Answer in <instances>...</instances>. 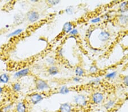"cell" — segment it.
<instances>
[{
    "instance_id": "cell-1",
    "label": "cell",
    "mask_w": 128,
    "mask_h": 112,
    "mask_svg": "<svg viewBox=\"0 0 128 112\" xmlns=\"http://www.w3.org/2000/svg\"><path fill=\"white\" fill-rule=\"evenodd\" d=\"M36 87L38 90L44 91L49 88V86L46 81L42 79H38L36 81Z\"/></svg>"
},
{
    "instance_id": "cell-2",
    "label": "cell",
    "mask_w": 128,
    "mask_h": 112,
    "mask_svg": "<svg viewBox=\"0 0 128 112\" xmlns=\"http://www.w3.org/2000/svg\"><path fill=\"white\" fill-rule=\"evenodd\" d=\"M27 17L28 20L31 22H34L36 21L40 18V14L36 11H30L27 14Z\"/></svg>"
},
{
    "instance_id": "cell-3",
    "label": "cell",
    "mask_w": 128,
    "mask_h": 112,
    "mask_svg": "<svg viewBox=\"0 0 128 112\" xmlns=\"http://www.w3.org/2000/svg\"><path fill=\"white\" fill-rule=\"evenodd\" d=\"M75 101L76 104L80 107H83L86 105V97L83 95H77L75 97Z\"/></svg>"
},
{
    "instance_id": "cell-4",
    "label": "cell",
    "mask_w": 128,
    "mask_h": 112,
    "mask_svg": "<svg viewBox=\"0 0 128 112\" xmlns=\"http://www.w3.org/2000/svg\"><path fill=\"white\" fill-rule=\"evenodd\" d=\"M43 96L42 95L39 93H34L30 96V101L32 104L36 105L40 103L43 100Z\"/></svg>"
},
{
    "instance_id": "cell-5",
    "label": "cell",
    "mask_w": 128,
    "mask_h": 112,
    "mask_svg": "<svg viewBox=\"0 0 128 112\" xmlns=\"http://www.w3.org/2000/svg\"><path fill=\"white\" fill-rule=\"evenodd\" d=\"M92 101L94 104H100L102 101L103 99H104V96L102 93H99V92H96L94 93V95H92Z\"/></svg>"
},
{
    "instance_id": "cell-6",
    "label": "cell",
    "mask_w": 128,
    "mask_h": 112,
    "mask_svg": "<svg viewBox=\"0 0 128 112\" xmlns=\"http://www.w3.org/2000/svg\"><path fill=\"white\" fill-rule=\"evenodd\" d=\"M72 107L69 104L64 103L60 105L59 108V112H71Z\"/></svg>"
},
{
    "instance_id": "cell-7",
    "label": "cell",
    "mask_w": 128,
    "mask_h": 112,
    "mask_svg": "<svg viewBox=\"0 0 128 112\" xmlns=\"http://www.w3.org/2000/svg\"><path fill=\"white\" fill-rule=\"evenodd\" d=\"M29 73V69H24L23 70H21L18 72L14 74V77L16 78H20V77L24 76L25 75H28Z\"/></svg>"
},
{
    "instance_id": "cell-8",
    "label": "cell",
    "mask_w": 128,
    "mask_h": 112,
    "mask_svg": "<svg viewBox=\"0 0 128 112\" xmlns=\"http://www.w3.org/2000/svg\"><path fill=\"white\" fill-rule=\"evenodd\" d=\"M109 37H110V34L106 31H102L98 35L99 40L102 41H105L108 40Z\"/></svg>"
},
{
    "instance_id": "cell-9",
    "label": "cell",
    "mask_w": 128,
    "mask_h": 112,
    "mask_svg": "<svg viewBox=\"0 0 128 112\" xmlns=\"http://www.w3.org/2000/svg\"><path fill=\"white\" fill-rule=\"evenodd\" d=\"M16 112H26V107L25 104L23 102H20L16 105Z\"/></svg>"
},
{
    "instance_id": "cell-10",
    "label": "cell",
    "mask_w": 128,
    "mask_h": 112,
    "mask_svg": "<svg viewBox=\"0 0 128 112\" xmlns=\"http://www.w3.org/2000/svg\"><path fill=\"white\" fill-rule=\"evenodd\" d=\"M72 24L71 22H66V23L64 24L63 31L65 33H68L72 30Z\"/></svg>"
},
{
    "instance_id": "cell-11",
    "label": "cell",
    "mask_w": 128,
    "mask_h": 112,
    "mask_svg": "<svg viewBox=\"0 0 128 112\" xmlns=\"http://www.w3.org/2000/svg\"><path fill=\"white\" fill-rule=\"evenodd\" d=\"M48 72L49 74L51 75H56L59 72L58 69L55 66H51L48 69Z\"/></svg>"
},
{
    "instance_id": "cell-12",
    "label": "cell",
    "mask_w": 128,
    "mask_h": 112,
    "mask_svg": "<svg viewBox=\"0 0 128 112\" xmlns=\"http://www.w3.org/2000/svg\"><path fill=\"white\" fill-rule=\"evenodd\" d=\"M128 10V2H124L122 3L120 6V11L122 13L125 12Z\"/></svg>"
},
{
    "instance_id": "cell-13",
    "label": "cell",
    "mask_w": 128,
    "mask_h": 112,
    "mask_svg": "<svg viewBox=\"0 0 128 112\" xmlns=\"http://www.w3.org/2000/svg\"><path fill=\"white\" fill-rule=\"evenodd\" d=\"M9 80V77L6 74H2L0 75V82L7 83Z\"/></svg>"
},
{
    "instance_id": "cell-14",
    "label": "cell",
    "mask_w": 128,
    "mask_h": 112,
    "mask_svg": "<svg viewBox=\"0 0 128 112\" xmlns=\"http://www.w3.org/2000/svg\"><path fill=\"white\" fill-rule=\"evenodd\" d=\"M22 29H20V28H19V29H17L15 31H14L13 32H11V33L9 34L8 35V37H13V36H15L16 35H20L21 32H22Z\"/></svg>"
},
{
    "instance_id": "cell-15",
    "label": "cell",
    "mask_w": 128,
    "mask_h": 112,
    "mask_svg": "<svg viewBox=\"0 0 128 112\" xmlns=\"http://www.w3.org/2000/svg\"><path fill=\"white\" fill-rule=\"evenodd\" d=\"M120 22L122 24H126L128 23V17L125 15H121L119 18Z\"/></svg>"
},
{
    "instance_id": "cell-16",
    "label": "cell",
    "mask_w": 128,
    "mask_h": 112,
    "mask_svg": "<svg viewBox=\"0 0 128 112\" xmlns=\"http://www.w3.org/2000/svg\"><path fill=\"white\" fill-rule=\"evenodd\" d=\"M75 74L78 76H82L84 74V71L80 67H78L75 70Z\"/></svg>"
},
{
    "instance_id": "cell-17",
    "label": "cell",
    "mask_w": 128,
    "mask_h": 112,
    "mask_svg": "<svg viewBox=\"0 0 128 112\" xmlns=\"http://www.w3.org/2000/svg\"><path fill=\"white\" fill-rule=\"evenodd\" d=\"M69 92H70L69 89L68 88V87L67 86L62 87L59 91L60 93H61V94H63V95L67 94V93H68Z\"/></svg>"
},
{
    "instance_id": "cell-18",
    "label": "cell",
    "mask_w": 128,
    "mask_h": 112,
    "mask_svg": "<svg viewBox=\"0 0 128 112\" xmlns=\"http://www.w3.org/2000/svg\"><path fill=\"white\" fill-rule=\"evenodd\" d=\"M114 104V101L110 100V101H109L108 103H107L106 104L104 105V107L105 108V109L108 110L110 108H111L113 107Z\"/></svg>"
},
{
    "instance_id": "cell-19",
    "label": "cell",
    "mask_w": 128,
    "mask_h": 112,
    "mask_svg": "<svg viewBox=\"0 0 128 112\" xmlns=\"http://www.w3.org/2000/svg\"><path fill=\"white\" fill-rule=\"evenodd\" d=\"M13 89L16 92L20 91V89H21V86H20L19 83H15L13 85Z\"/></svg>"
},
{
    "instance_id": "cell-20",
    "label": "cell",
    "mask_w": 128,
    "mask_h": 112,
    "mask_svg": "<svg viewBox=\"0 0 128 112\" xmlns=\"http://www.w3.org/2000/svg\"><path fill=\"white\" fill-rule=\"evenodd\" d=\"M116 73L113 72V73H109V74H107L106 75V78H108V79H112V78H114V77L116 76Z\"/></svg>"
},
{
    "instance_id": "cell-21",
    "label": "cell",
    "mask_w": 128,
    "mask_h": 112,
    "mask_svg": "<svg viewBox=\"0 0 128 112\" xmlns=\"http://www.w3.org/2000/svg\"><path fill=\"white\" fill-rule=\"evenodd\" d=\"M66 12H67V14H72V13H73V11H74V8L72 6H70L66 9Z\"/></svg>"
},
{
    "instance_id": "cell-22",
    "label": "cell",
    "mask_w": 128,
    "mask_h": 112,
    "mask_svg": "<svg viewBox=\"0 0 128 112\" xmlns=\"http://www.w3.org/2000/svg\"><path fill=\"white\" fill-rule=\"evenodd\" d=\"M60 2L59 1H48V3L52 5H56Z\"/></svg>"
},
{
    "instance_id": "cell-23",
    "label": "cell",
    "mask_w": 128,
    "mask_h": 112,
    "mask_svg": "<svg viewBox=\"0 0 128 112\" xmlns=\"http://www.w3.org/2000/svg\"><path fill=\"white\" fill-rule=\"evenodd\" d=\"M70 34L72 35H77L78 34V31L76 29H74L70 31Z\"/></svg>"
},
{
    "instance_id": "cell-24",
    "label": "cell",
    "mask_w": 128,
    "mask_h": 112,
    "mask_svg": "<svg viewBox=\"0 0 128 112\" xmlns=\"http://www.w3.org/2000/svg\"><path fill=\"white\" fill-rule=\"evenodd\" d=\"M100 18H94V19H93L91 20V22L92 23H98L100 21Z\"/></svg>"
},
{
    "instance_id": "cell-25",
    "label": "cell",
    "mask_w": 128,
    "mask_h": 112,
    "mask_svg": "<svg viewBox=\"0 0 128 112\" xmlns=\"http://www.w3.org/2000/svg\"><path fill=\"white\" fill-rule=\"evenodd\" d=\"M124 83H125V85H126L128 86V76H125L124 78Z\"/></svg>"
},
{
    "instance_id": "cell-26",
    "label": "cell",
    "mask_w": 128,
    "mask_h": 112,
    "mask_svg": "<svg viewBox=\"0 0 128 112\" xmlns=\"http://www.w3.org/2000/svg\"><path fill=\"white\" fill-rule=\"evenodd\" d=\"M97 70H98V69H97L96 67L95 66H92L90 68V71H91L92 73L95 72V71H97Z\"/></svg>"
},
{
    "instance_id": "cell-27",
    "label": "cell",
    "mask_w": 128,
    "mask_h": 112,
    "mask_svg": "<svg viewBox=\"0 0 128 112\" xmlns=\"http://www.w3.org/2000/svg\"><path fill=\"white\" fill-rule=\"evenodd\" d=\"M11 107H12V106L10 105L7 106V107H6L5 108H4V111L6 112L8 111H9V110L10 109V108H11Z\"/></svg>"
},
{
    "instance_id": "cell-28",
    "label": "cell",
    "mask_w": 128,
    "mask_h": 112,
    "mask_svg": "<svg viewBox=\"0 0 128 112\" xmlns=\"http://www.w3.org/2000/svg\"><path fill=\"white\" fill-rule=\"evenodd\" d=\"M47 61H48V63H50V64H53V63H54V60H53V59H47Z\"/></svg>"
},
{
    "instance_id": "cell-29",
    "label": "cell",
    "mask_w": 128,
    "mask_h": 112,
    "mask_svg": "<svg viewBox=\"0 0 128 112\" xmlns=\"http://www.w3.org/2000/svg\"><path fill=\"white\" fill-rule=\"evenodd\" d=\"M74 81H75L76 82H79V81H80V80H81V79H80L79 77H76V78H75L74 79Z\"/></svg>"
},
{
    "instance_id": "cell-30",
    "label": "cell",
    "mask_w": 128,
    "mask_h": 112,
    "mask_svg": "<svg viewBox=\"0 0 128 112\" xmlns=\"http://www.w3.org/2000/svg\"><path fill=\"white\" fill-rule=\"evenodd\" d=\"M2 92H3V89H2V87H0V94H1Z\"/></svg>"
}]
</instances>
